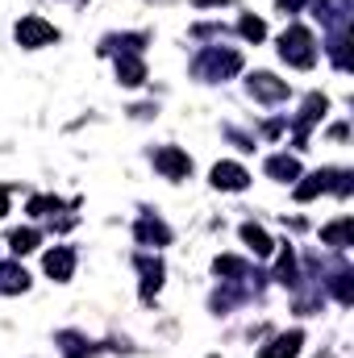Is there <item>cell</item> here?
<instances>
[{
  "instance_id": "1",
  "label": "cell",
  "mask_w": 354,
  "mask_h": 358,
  "mask_svg": "<svg viewBox=\"0 0 354 358\" xmlns=\"http://www.w3.org/2000/svg\"><path fill=\"white\" fill-rule=\"evenodd\" d=\"M279 59L288 63V67H313L317 63V38L304 29V25H288L283 34H279Z\"/></svg>"
},
{
  "instance_id": "2",
  "label": "cell",
  "mask_w": 354,
  "mask_h": 358,
  "mask_svg": "<svg viewBox=\"0 0 354 358\" xmlns=\"http://www.w3.org/2000/svg\"><path fill=\"white\" fill-rule=\"evenodd\" d=\"M192 71H196L200 80H229V76L242 71V55L229 50V46H208V50L192 63Z\"/></svg>"
},
{
  "instance_id": "3",
  "label": "cell",
  "mask_w": 354,
  "mask_h": 358,
  "mask_svg": "<svg viewBox=\"0 0 354 358\" xmlns=\"http://www.w3.org/2000/svg\"><path fill=\"white\" fill-rule=\"evenodd\" d=\"M17 42L29 46V50H38V46L59 42V29H55L50 21H42V17H21V21H17Z\"/></svg>"
},
{
  "instance_id": "4",
  "label": "cell",
  "mask_w": 354,
  "mask_h": 358,
  "mask_svg": "<svg viewBox=\"0 0 354 358\" xmlns=\"http://www.w3.org/2000/svg\"><path fill=\"white\" fill-rule=\"evenodd\" d=\"M155 171L167 176V179H183L192 171V159H187L179 146H159V150H155Z\"/></svg>"
},
{
  "instance_id": "5",
  "label": "cell",
  "mask_w": 354,
  "mask_h": 358,
  "mask_svg": "<svg viewBox=\"0 0 354 358\" xmlns=\"http://www.w3.org/2000/svg\"><path fill=\"white\" fill-rule=\"evenodd\" d=\"M325 108H330V100H325V96H317V92L304 100V113H300V121H296V146H304V142H309V125H313V121H321V117H325Z\"/></svg>"
},
{
  "instance_id": "6",
  "label": "cell",
  "mask_w": 354,
  "mask_h": 358,
  "mask_svg": "<svg viewBox=\"0 0 354 358\" xmlns=\"http://www.w3.org/2000/svg\"><path fill=\"white\" fill-rule=\"evenodd\" d=\"M246 183H250V176L238 163H217L213 167V187H221V192H242Z\"/></svg>"
},
{
  "instance_id": "7",
  "label": "cell",
  "mask_w": 354,
  "mask_h": 358,
  "mask_svg": "<svg viewBox=\"0 0 354 358\" xmlns=\"http://www.w3.org/2000/svg\"><path fill=\"white\" fill-rule=\"evenodd\" d=\"M250 92H255L259 100H267V104H275V100L288 96V80H275L271 71H255V76H250Z\"/></svg>"
},
{
  "instance_id": "8",
  "label": "cell",
  "mask_w": 354,
  "mask_h": 358,
  "mask_svg": "<svg viewBox=\"0 0 354 358\" xmlns=\"http://www.w3.org/2000/svg\"><path fill=\"white\" fill-rule=\"evenodd\" d=\"M138 271H142V300H155L163 287V263L150 255H138Z\"/></svg>"
},
{
  "instance_id": "9",
  "label": "cell",
  "mask_w": 354,
  "mask_h": 358,
  "mask_svg": "<svg viewBox=\"0 0 354 358\" xmlns=\"http://www.w3.org/2000/svg\"><path fill=\"white\" fill-rule=\"evenodd\" d=\"M300 346H304V334H300V329H292V334H279L271 346H263L259 358H296V355H300Z\"/></svg>"
},
{
  "instance_id": "10",
  "label": "cell",
  "mask_w": 354,
  "mask_h": 358,
  "mask_svg": "<svg viewBox=\"0 0 354 358\" xmlns=\"http://www.w3.org/2000/svg\"><path fill=\"white\" fill-rule=\"evenodd\" d=\"M134 234H138L142 246H167V242H171V229H167L159 217H142V221L134 225Z\"/></svg>"
},
{
  "instance_id": "11",
  "label": "cell",
  "mask_w": 354,
  "mask_h": 358,
  "mask_svg": "<svg viewBox=\"0 0 354 358\" xmlns=\"http://www.w3.org/2000/svg\"><path fill=\"white\" fill-rule=\"evenodd\" d=\"M42 267H46L50 279H59V283H63V279H71V271H76V255H71L67 246H55V250L42 259Z\"/></svg>"
},
{
  "instance_id": "12",
  "label": "cell",
  "mask_w": 354,
  "mask_h": 358,
  "mask_svg": "<svg viewBox=\"0 0 354 358\" xmlns=\"http://www.w3.org/2000/svg\"><path fill=\"white\" fill-rule=\"evenodd\" d=\"M117 80H121L125 88H138V84L146 80L142 59H138V55H117Z\"/></svg>"
},
{
  "instance_id": "13",
  "label": "cell",
  "mask_w": 354,
  "mask_h": 358,
  "mask_svg": "<svg viewBox=\"0 0 354 358\" xmlns=\"http://www.w3.org/2000/svg\"><path fill=\"white\" fill-rule=\"evenodd\" d=\"M321 242H325V246H338V250L354 246V221L351 217H342V221L325 225V229H321Z\"/></svg>"
},
{
  "instance_id": "14",
  "label": "cell",
  "mask_w": 354,
  "mask_h": 358,
  "mask_svg": "<svg viewBox=\"0 0 354 358\" xmlns=\"http://www.w3.org/2000/svg\"><path fill=\"white\" fill-rule=\"evenodd\" d=\"M29 287V275L21 263H0V292L4 296H17V292H25Z\"/></svg>"
},
{
  "instance_id": "15",
  "label": "cell",
  "mask_w": 354,
  "mask_h": 358,
  "mask_svg": "<svg viewBox=\"0 0 354 358\" xmlns=\"http://www.w3.org/2000/svg\"><path fill=\"white\" fill-rule=\"evenodd\" d=\"M267 176L279 183H292V179H300V163L292 155H275V159H267Z\"/></svg>"
},
{
  "instance_id": "16",
  "label": "cell",
  "mask_w": 354,
  "mask_h": 358,
  "mask_svg": "<svg viewBox=\"0 0 354 358\" xmlns=\"http://www.w3.org/2000/svg\"><path fill=\"white\" fill-rule=\"evenodd\" d=\"M325 187H330V171H313V176H300V183H296V200L304 204V200L321 196Z\"/></svg>"
},
{
  "instance_id": "17",
  "label": "cell",
  "mask_w": 354,
  "mask_h": 358,
  "mask_svg": "<svg viewBox=\"0 0 354 358\" xmlns=\"http://www.w3.org/2000/svg\"><path fill=\"white\" fill-rule=\"evenodd\" d=\"M242 242L259 255V259H267L275 246H271V238H267V229H259V225H242Z\"/></svg>"
},
{
  "instance_id": "18",
  "label": "cell",
  "mask_w": 354,
  "mask_h": 358,
  "mask_svg": "<svg viewBox=\"0 0 354 358\" xmlns=\"http://www.w3.org/2000/svg\"><path fill=\"white\" fill-rule=\"evenodd\" d=\"M217 275H225V279H246L250 275V263H242V259H234V255H221L217 263H213Z\"/></svg>"
},
{
  "instance_id": "19",
  "label": "cell",
  "mask_w": 354,
  "mask_h": 358,
  "mask_svg": "<svg viewBox=\"0 0 354 358\" xmlns=\"http://www.w3.org/2000/svg\"><path fill=\"white\" fill-rule=\"evenodd\" d=\"M38 229H17V234H8V246H13V255H29V250H38Z\"/></svg>"
},
{
  "instance_id": "20",
  "label": "cell",
  "mask_w": 354,
  "mask_h": 358,
  "mask_svg": "<svg viewBox=\"0 0 354 358\" xmlns=\"http://www.w3.org/2000/svg\"><path fill=\"white\" fill-rule=\"evenodd\" d=\"M238 34H242L246 42H263V38H267V25L259 21V17H242V21H238Z\"/></svg>"
},
{
  "instance_id": "21",
  "label": "cell",
  "mask_w": 354,
  "mask_h": 358,
  "mask_svg": "<svg viewBox=\"0 0 354 358\" xmlns=\"http://www.w3.org/2000/svg\"><path fill=\"white\" fill-rule=\"evenodd\" d=\"M275 279H279V283H296V255H292V250H283V255H279Z\"/></svg>"
},
{
  "instance_id": "22",
  "label": "cell",
  "mask_w": 354,
  "mask_h": 358,
  "mask_svg": "<svg viewBox=\"0 0 354 358\" xmlns=\"http://www.w3.org/2000/svg\"><path fill=\"white\" fill-rule=\"evenodd\" d=\"M59 342H63V355H67V358H84V355L92 350V346L84 342V338H80V334H63Z\"/></svg>"
},
{
  "instance_id": "23",
  "label": "cell",
  "mask_w": 354,
  "mask_h": 358,
  "mask_svg": "<svg viewBox=\"0 0 354 358\" xmlns=\"http://www.w3.org/2000/svg\"><path fill=\"white\" fill-rule=\"evenodd\" d=\"M63 208V200H55V196H34L29 200V213L34 217H50V213H59Z\"/></svg>"
},
{
  "instance_id": "24",
  "label": "cell",
  "mask_w": 354,
  "mask_h": 358,
  "mask_svg": "<svg viewBox=\"0 0 354 358\" xmlns=\"http://www.w3.org/2000/svg\"><path fill=\"white\" fill-rule=\"evenodd\" d=\"M354 275L351 271H338V275H334V292H338V300H342V304H351L354 300V283H351Z\"/></svg>"
},
{
  "instance_id": "25",
  "label": "cell",
  "mask_w": 354,
  "mask_h": 358,
  "mask_svg": "<svg viewBox=\"0 0 354 358\" xmlns=\"http://www.w3.org/2000/svg\"><path fill=\"white\" fill-rule=\"evenodd\" d=\"M275 4H279V13H296V8H300L304 0H275Z\"/></svg>"
},
{
  "instance_id": "26",
  "label": "cell",
  "mask_w": 354,
  "mask_h": 358,
  "mask_svg": "<svg viewBox=\"0 0 354 358\" xmlns=\"http://www.w3.org/2000/svg\"><path fill=\"white\" fill-rule=\"evenodd\" d=\"M8 213V187H0V217Z\"/></svg>"
},
{
  "instance_id": "27",
  "label": "cell",
  "mask_w": 354,
  "mask_h": 358,
  "mask_svg": "<svg viewBox=\"0 0 354 358\" xmlns=\"http://www.w3.org/2000/svg\"><path fill=\"white\" fill-rule=\"evenodd\" d=\"M196 4H200V8H208V4H225V0H196Z\"/></svg>"
}]
</instances>
